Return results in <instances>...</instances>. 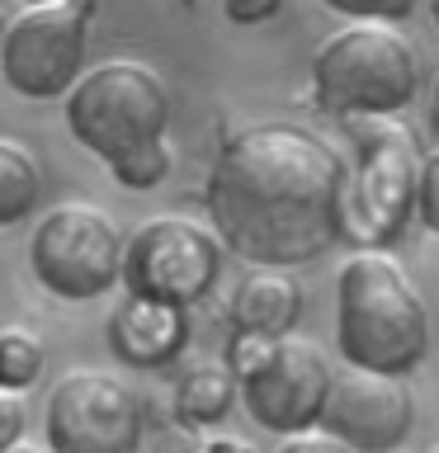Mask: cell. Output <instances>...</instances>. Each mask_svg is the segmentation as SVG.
Instances as JSON below:
<instances>
[{
  "label": "cell",
  "instance_id": "cell-29",
  "mask_svg": "<svg viewBox=\"0 0 439 453\" xmlns=\"http://www.w3.org/2000/svg\"><path fill=\"white\" fill-rule=\"evenodd\" d=\"M435 453H439V449H435Z\"/></svg>",
  "mask_w": 439,
  "mask_h": 453
},
{
  "label": "cell",
  "instance_id": "cell-11",
  "mask_svg": "<svg viewBox=\"0 0 439 453\" xmlns=\"http://www.w3.org/2000/svg\"><path fill=\"white\" fill-rule=\"evenodd\" d=\"M411 425H416V402L402 378L364 373V368L335 373L331 402L321 416L326 434L345 439L354 453H397Z\"/></svg>",
  "mask_w": 439,
  "mask_h": 453
},
{
  "label": "cell",
  "instance_id": "cell-8",
  "mask_svg": "<svg viewBox=\"0 0 439 453\" xmlns=\"http://www.w3.org/2000/svg\"><path fill=\"white\" fill-rule=\"evenodd\" d=\"M335 388V368L307 335H279L265 354L241 373V402L246 416L269 434H303L317 430Z\"/></svg>",
  "mask_w": 439,
  "mask_h": 453
},
{
  "label": "cell",
  "instance_id": "cell-23",
  "mask_svg": "<svg viewBox=\"0 0 439 453\" xmlns=\"http://www.w3.org/2000/svg\"><path fill=\"white\" fill-rule=\"evenodd\" d=\"M19 5L28 10V5H52V0H19Z\"/></svg>",
  "mask_w": 439,
  "mask_h": 453
},
{
  "label": "cell",
  "instance_id": "cell-5",
  "mask_svg": "<svg viewBox=\"0 0 439 453\" xmlns=\"http://www.w3.org/2000/svg\"><path fill=\"white\" fill-rule=\"evenodd\" d=\"M354 165L345 198V232L382 246L402 236L406 218L420 208V142L406 123L392 119H350Z\"/></svg>",
  "mask_w": 439,
  "mask_h": 453
},
{
  "label": "cell",
  "instance_id": "cell-13",
  "mask_svg": "<svg viewBox=\"0 0 439 453\" xmlns=\"http://www.w3.org/2000/svg\"><path fill=\"white\" fill-rule=\"evenodd\" d=\"M297 311H303V288L289 269L255 265L232 293V321L241 335H260V340L293 335Z\"/></svg>",
  "mask_w": 439,
  "mask_h": 453
},
{
  "label": "cell",
  "instance_id": "cell-17",
  "mask_svg": "<svg viewBox=\"0 0 439 453\" xmlns=\"http://www.w3.org/2000/svg\"><path fill=\"white\" fill-rule=\"evenodd\" d=\"M170 175V147L161 142V147H147L137 156H127V161L113 165V180L123 184V189H156Z\"/></svg>",
  "mask_w": 439,
  "mask_h": 453
},
{
  "label": "cell",
  "instance_id": "cell-20",
  "mask_svg": "<svg viewBox=\"0 0 439 453\" xmlns=\"http://www.w3.org/2000/svg\"><path fill=\"white\" fill-rule=\"evenodd\" d=\"M24 425H28V416H24L19 392H5V388H0V453H10L14 444H19V439H24Z\"/></svg>",
  "mask_w": 439,
  "mask_h": 453
},
{
  "label": "cell",
  "instance_id": "cell-27",
  "mask_svg": "<svg viewBox=\"0 0 439 453\" xmlns=\"http://www.w3.org/2000/svg\"><path fill=\"white\" fill-rule=\"evenodd\" d=\"M435 109H439V90H435Z\"/></svg>",
  "mask_w": 439,
  "mask_h": 453
},
{
  "label": "cell",
  "instance_id": "cell-16",
  "mask_svg": "<svg viewBox=\"0 0 439 453\" xmlns=\"http://www.w3.org/2000/svg\"><path fill=\"white\" fill-rule=\"evenodd\" d=\"M42 373V345L34 331H19V326H5L0 331V388L5 392H24L34 388Z\"/></svg>",
  "mask_w": 439,
  "mask_h": 453
},
{
  "label": "cell",
  "instance_id": "cell-7",
  "mask_svg": "<svg viewBox=\"0 0 439 453\" xmlns=\"http://www.w3.org/2000/svg\"><path fill=\"white\" fill-rule=\"evenodd\" d=\"M95 10L99 0H52L14 14L0 38V76L10 90L24 99H62L76 90Z\"/></svg>",
  "mask_w": 439,
  "mask_h": 453
},
{
  "label": "cell",
  "instance_id": "cell-25",
  "mask_svg": "<svg viewBox=\"0 0 439 453\" xmlns=\"http://www.w3.org/2000/svg\"><path fill=\"white\" fill-rule=\"evenodd\" d=\"M430 14H435V24H439V0H430Z\"/></svg>",
  "mask_w": 439,
  "mask_h": 453
},
{
  "label": "cell",
  "instance_id": "cell-2",
  "mask_svg": "<svg viewBox=\"0 0 439 453\" xmlns=\"http://www.w3.org/2000/svg\"><path fill=\"white\" fill-rule=\"evenodd\" d=\"M335 340L350 368L406 378L430 354V311L388 250H354L335 279Z\"/></svg>",
  "mask_w": 439,
  "mask_h": 453
},
{
  "label": "cell",
  "instance_id": "cell-18",
  "mask_svg": "<svg viewBox=\"0 0 439 453\" xmlns=\"http://www.w3.org/2000/svg\"><path fill=\"white\" fill-rule=\"evenodd\" d=\"M350 24H397L416 10V0H326Z\"/></svg>",
  "mask_w": 439,
  "mask_h": 453
},
{
  "label": "cell",
  "instance_id": "cell-10",
  "mask_svg": "<svg viewBox=\"0 0 439 453\" xmlns=\"http://www.w3.org/2000/svg\"><path fill=\"white\" fill-rule=\"evenodd\" d=\"M42 434L52 453H137L142 402L127 378L104 368H71L48 396Z\"/></svg>",
  "mask_w": 439,
  "mask_h": 453
},
{
  "label": "cell",
  "instance_id": "cell-1",
  "mask_svg": "<svg viewBox=\"0 0 439 453\" xmlns=\"http://www.w3.org/2000/svg\"><path fill=\"white\" fill-rule=\"evenodd\" d=\"M350 165L303 123H250L222 142L208 170L218 241L265 269L307 265L345 236Z\"/></svg>",
  "mask_w": 439,
  "mask_h": 453
},
{
  "label": "cell",
  "instance_id": "cell-22",
  "mask_svg": "<svg viewBox=\"0 0 439 453\" xmlns=\"http://www.w3.org/2000/svg\"><path fill=\"white\" fill-rule=\"evenodd\" d=\"M222 10L232 24H265L283 10V0H222Z\"/></svg>",
  "mask_w": 439,
  "mask_h": 453
},
{
  "label": "cell",
  "instance_id": "cell-24",
  "mask_svg": "<svg viewBox=\"0 0 439 453\" xmlns=\"http://www.w3.org/2000/svg\"><path fill=\"white\" fill-rule=\"evenodd\" d=\"M10 453H38V449H28V444H14Z\"/></svg>",
  "mask_w": 439,
  "mask_h": 453
},
{
  "label": "cell",
  "instance_id": "cell-4",
  "mask_svg": "<svg viewBox=\"0 0 439 453\" xmlns=\"http://www.w3.org/2000/svg\"><path fill=\"white\" fill-rule=\"evenodd\" d=\"M312 90L331 113L392 119L420 90L416 48L392 24H350L312 57Z\"/></svg>",
  "mask_w": 439,
  "mask_h": 453
},
{
  "label": "cell",
  "instance_id": "cell-3",
  "mask_svg": "<svg viewBox=\"0 0 439 453\" xmlns=\"http://www.w3.org/2000/svg\"><path fill=\"white\" fill-rule=\"evenodd\" d=\"M66 127L85 151H95L113 170L127 156L166 142L170 90L147 62L113 57L90 66L66 95Z\"/></svg>",
  "mask_w": 439,
  "mask_h": 453
},
{
  "label": "cell",
  "instance_id": "cell-21",
  "mask_svg": "<svg viewBox=\"0 0 439 453\" xmlns=\"http://www.w3.org/2000/svg\"><path fill=\"white\" fill-rule=\"evenodd\" d=\"M279 453H354L345 439H335V434H326L321 425L317 430H303V434H289L279 444Z\"/></svg>",
  "mask_w": 439,
  "mask_h": 453
},
{
  "label": "cell",
  "instance_id": "cell-14",
  "mask_svg": "<svg viewBox=\"0 0 439 453\" xmlns=\"http://www.w3.org/2000/svg\"><path fill=\"white\" fill-rule=\"evenodd\" d=\"M241 392V373L227 364H198L194 373L180 378L175 388V416L189 430H204V425H218L227 411H232Z\"/></svg>",
  "mask_w": 439,
  "mask_h": 453
},
{
  "label": "cell",
  "instance_id": "cell-12",
  "mask_svg": "<svg viewBox=\"0 0 439 453\" xmlns=\"http://www.w3.org/2000/svg\"><path fill=\"white\" fill-rule=\"evenodd\" d=\"M189 321L184 307L151 303V297H123L109 317V349L127 368H161L184 349Z\"/></svg>",
  "mask_w": 439,
  "mask_h": 453
},
{
  "label": "cell",
  "instance_id": "cell-28",
  "mask_svg": "<svg viewBox=\"0 0 439 453\" xmlns=\"http://www.w3.org/2000/svg\"><path fill=\"white\" fill-rule=\"evenodd\" d=\"M184 5H189V0H184Z\"/></svg>",
  "mask_w": 439,
  "mask_h": 453
},
{
  "label": "cell",
  "instance_id": "cell-15",
  "mask_svg": "<svg viewBox=\"0 0 439 453\" xmlns=\"http://www.w3.org/2000/svg\"><path fill=\"white\" fill-rule=\"evenodd\" d=\"M42 198V170L24 142L0 137V226L24 222Z\"/></svg>",
  "mask_w": 439,
  "mask_h": 453
},
{
  "label": "cell",
  "instance_id": "cell-26",
  "mask_svg": "<svg viewBox=\"0 0 439 453\" xmlns=\"http://www.w3.org/2000/svg\"><path fill=\"white\" fill-rule=\"evenodd\" d=\"M5 28H10V19H5V14H0V38H5Z\"/></svg>",
  "mask_w": 439,
  "mask_h": 453
},
{
  "label": "cell",
  "instance_id": "cell-6",
  "mask_svg": "<svg viewBox=\"0 0 439 453\" xmlns=\"http://www.w3.org/2000/svg\"><path fill=\"white\" fill-rule=\"evenodd\" d=\"M123 250L113 218L90 203H57L28 236L34 279L62 303H90L123 283Z\"/></svg>",
  "mask_w": 439,
  "mask_h": 453
},
{
  "label": "cell",
  "instance_id": "cell-9",
  "mask_svg": "<svg viewBox=\"0 0 439 453\" xmlns=\"http://www.w3.org/2000/svg\"><path fill=\"white\" fill-rule=\"evenodd\" d=\"M222 269V241L189 218H147L127 236L123 288L127 297L189 307L198 303Z\"/></svg>",
  "mask_w": 439,
  "mask_h": 453
},
{
  "label": "cell",
  "instance_id": "cell-19",
  "mask_svg": "<svg viewBox=\"0 0 439 453\" xmlns=\"http://www.w3.org/2000/svg\"><path fill=\"white\" fill-rule=\"evenodd\" d=\"M420 222L430 226V236H439V147L425 156V170H420Z\"/></svg>",
  "mask_w": 439,
  "mask_h": 453
}]
</instances>
